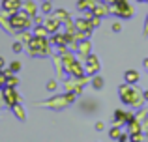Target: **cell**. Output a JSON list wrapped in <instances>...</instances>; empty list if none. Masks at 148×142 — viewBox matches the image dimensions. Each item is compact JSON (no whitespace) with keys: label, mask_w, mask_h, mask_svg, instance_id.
Masks as SVG:
<instances>
[{"label":"cell","mask_w":148,"mask_h":142,"mask_svg":"<svg viewBox=\"0 0 148 142\" xmlns=\"http://www.w3.org/2000/svg\"><path fill=\"white\" fill-rule=\"evenodd\" d=\"M6 97H8V101L13 105V90H11V88H8V90H6Z\"/></svg>","instance_id":"3957f363"},{"label":"cell","mask_w":148,"mask_h":142,"mask_svg":"<svg viewBox=\"0 0 148 142\" xmlns=\"http://www.w3.org/2000/svg\"><path fill=\"white\" fill-rule=\"evenodd\" d=\"M124 77H126V82H127V84H135V82H139V73H137V71H133V69H127Z\"/></svg>","instance_id":"7a4b0ae2"},{"label":"cell","mask_w":148,"mask_h":142,"mask_svg":"<svg viewBox=\"0 0 148 142\" xmlns=\"http://www.w3.org/2000/svg\"><path fill=\"white\" fill-rule=\"evenodd\" d=\"M0 67H4V60L2 58H0Z\"/></svg>","instance_id":"5b68a950"},{"label":"cell","mask_w":148,"mask_h":142,"mask_svg":"<svg viewBox=\"0 0 148 142\" xmlns=\"http://www.w3.org/2000/svg\"><path fill=\"white\" fill-rule=\"evenodd\" d=\"M19 67H21V64H17V62H15V64H13V66H11V69H15V71H17V69H19Z\"/></svg>","instance_id":"277c9868"},{"label":"cell","mask_w":148,"mask_h":142,"mask_svg":"<svg viewBox=\"0 0 148 142\" xmlns=\"http://www.w3.org/2000/svg\"><path fill=\"white\" fill-rule=\"evenodd\" d=\"M133 94H135V92L131 90L130 86L120 88V99H122L124 103H131V101H133Z\"/></svg>","instance_id":"6da1fadb"}]
</instances>
